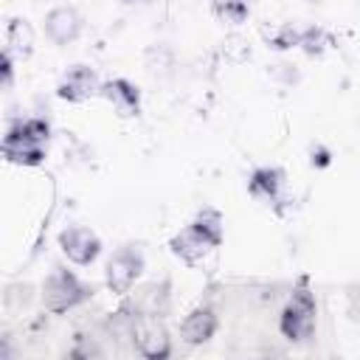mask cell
<instances>
[{
    "label": "cell",
    "instance_id": "6da1fadb",
    "mask_svg": "<svg viewBox=\"0 0 360 360\" xmlns=\"http://www.w3.org/2000/svg\"><path fill=\"white\" fill-rule=\"evenodd\" d=\"M219 245H222V214L217 208H202L183 231H177L169 239V250L188 267L200 264Z\"/></svg>",
    "mask_w": 360,
    "mask_h": 360
},
{
    "label": "cell",
    "instance_id": "7a4b0ae2",
    "mask_svg": "<svg viewBox=\"0 0 360 360\" xmlns=\"http://www.w3.org/2000/svg\"><path fill=\"white\" fill-rule=\"evenodd\" d=\"M51 127L42 118H17L3 135V158L14 166H39L45 160Z\"/></svg>",
    "mask_w": 360,
    "mask_h": 360
},
{
    "label": "cell",
    "instance_id": "3957f363",
    "mask_svg": "<svg viewBox=\"0 0 360 360\" xmlns=\"http://www.w3.org/2000/svg\"><path fill=\"white\" fill-rule=\"evenodd\" d=\"M315 323H318V304H315V292L309 290L307 276L298 278L290 301L284 304L281 315H278V329L287 340L292 343H304L315 335Z\"/></svg>",
    "mask_w": 360,
    "mask_h": 360
},
{
    "label": "cell",
    "instance_id": "277c9868",
    "mask_svg": "<svg viewBox=\"0 0 360 360\" xmlns=\"http://www.w3.org/2000/svg\"><path fill=\"white\" fill-rule=\"evenodd\" d=\"M93 284L82 281L73 270L68 267H53L48 273V278L42 281V307L53 315H62L79 304H84L87 298H93Z\"/></svg>",
    "mask_w": 360,
    "mask_h": 360
},
{
    "label": "cell",
    "instance_id": "5b68a950",
    "mask_svg": "<svg viewBox=\"0 0 360 360\" xmlns=\"http://www.w3.org/2000/svg\"><path fill=\"white\" fill-rule=\"evenodd\" d=\"M146 267V259H143V250L138 245H121L110 259H107V267H104V281L110 287V292L115 295H127L132 290V284L141 278Z\"/></svg>",
    "mask_w": 360,
    "mask_h": 360
},
{
    "label": "cell",
    "instance_id": "8992f818",
    "mask_svg": "<svg viewBox=\"0 0 360 360\" xmlns=\"http://www.w3.org/2000/svg\"><path fill=\"white\" fill-rule=\"evenodd\" d=\"M129 338L135 352L149 360H163L172 354V338L155 315H135L129 323Z\"/></svg>",
    "mask_w": 360,
    "mask_h": 360
},
{
    "label": "cell",
    "instance_id": "52a82bcc",
    "mask_svg": "<svg viewBox=\"0 0 360 360\" xmlns=\"http://www.w3.org/2000/svg\"><path fill=\"white\" fill-rule=\"evenodd\" d=\"M59 250L65 253L68 262L79 264V267H87L98 259L101 253V239L93 228L87 225H68L62 233H59Z\"/></svg>",
    "mask_w": 360,
    "mask_h": 360
},
{
    "label": "cell",
    "instance_id": "ba28073f",
    "mask_svg": "<svg viewBox=\"0 0 360 360\" xmlns=\"http://www.w3.org/2000/svg\"><path fill=\"white\" fill-rule=\"evenodd\" d=\"M101 79L98 73L90 68V65H73L65 70V76L59 79L56 84V96L62 101H70V104H79V101H87L90 96H98L101 90Z\"/></svg>",
    "mask_w": 360,
    "mask_h": 360
},
{
    "label": "cell",
    "instance_id": "9c48e42d",
    "mask_svg": "<svg viewBox=\"0 0 360 360\" xmlns=\"http://www.w3.org/2000/svg\"><path fill=\"white\" fill-rule=\"evenodd\" d=\"M84 28V17L79 14L76 6H53L45 14V34L53 45H70L79 39Z\"/></svg>",
    "mask_w": 360,
    "mask_h": 360
},
{
    "label": "cell",
    "instance_id": "30bf717a",
    "mask_svg": "<svg viewBox=\"0 0 360 360\" xmlns=\"http://www.w3.org/2000/svg\"><path fill=\"white\" fill-rule=\"evenodd\" d=\"M217 326H219V321H217V312L211 309V307H194L186 318H183V323H180V338L188 343V346H202V343H208L211 338H214V332H217Z\"/></svg>",
    "mask_w": 360,
    "mask_h": 360
},
{
    "label": "cell",
    "instance_id": "8fae6325",
    "mask_svg": "<svg viewBox=\"0 0 360 360\" xmlns=\"http://www.w3.org/2000/svg\"><path fill=\"white\" fill-rule=\"evenodd\" d=\"M101 98H107L112 104V110L118 115H138L141 112V90L138 84H132L129 79H112V82H104L101 90H98Z\"/></svg>",
    "mask_w": 360,
    "mask_h": 360
},
{
    "label": "cell",
    "instance_id": "7c38bea8",
    "mask_svg": "<svg viewBox=\"0 0 360 360\" xmlns=\"http://www.w3.org/2000/svg\"><path fill=\"white\" fill-rule=\"evenodd\" d=\"M281 188H284V172L278 166H259V169H253V174L248 180L250 197H256L262 202H276L281 197Z\"/></svg>",
    "mask_w": 360,
    "mask_h": 360
},
{
    "label": "cell",
    "instance_id": "4fadbf2b",
    "mask_svg": "<svg viewBox=\"0 0 360 360\" xmlns=\"http://www.w3.org/2000/svg\"><path fill=\"white\" fill-rule=\"evenodd\" d=\"M6 51L11 56H20V59L31 56V51H34V31H31V25L22 17L8 20V28H6Z\"/></svg>",
    "mask_w": 360,
    "mask_h": 360
},
{
    "label": "cell",
    "instance_id": "5bb4252c",
    "mask_svg": "<svg viewBox=\"0 0 360 360\" xmlns=\"http://www.w3.org/2000/svg\"><path fill=\"white\" fill-rule=\"evenodd\" d=\"M214 14L225 25H242L250 17V0H214Z\"/></svg>",
    "mask_w": 360,
    "mask_h": 360
},
{
    "label": "cell",
    "instance_id": "9a60e30c",
    "mask_svg": "<svg viewBox=\"0 0 360 360\" xmlns=\"http://www.w3.org/2000/svg\"><path fill=\"white\" fill-rule=\"evenodd\" d=\"M329 45H332V37H329L321 25H309V28H304V31H301L298 48H301L304 53H309V56H321Z\"/></svg>",
    "mask_w": 360,
    "mask_h": 360
},
{
    "label": "cell",
    "instance_id": "2e32d148",
    "mask_svg": "<svg viewBox=\"0 0 360 360\" xmlns=\"http://www.w3.org/2000/svg\"><path fill=\"white\" fill-rule=\"evenodd\" d=\"M298 39H301V31H295L292 25H281V28L270 37V48H276V51H287V48H295Z\"/></svg>",
    "mask_w": 360,
    "mask_h": 360
},
{
    "label": "cell",
    "instance_id": "e0dca14e",
    "mask_svg": "<svg viewBox=\"0 0 360 360\" xmlns=\"http://www.w3.org/2000/svg\"><path fill=\"white\" fill-rule=\"evenodd\" d=\"M11 79H14V56L8 51H3V87L6 90L11 87Z\"/></svg>",
    "mask_w": 360,
    "mask_h": 360
},
{
    "label": "cell",
    "instance_id": "ac0fdd59",
    "mask_svg": "<svg viewBox=\"0 0 360 360\" xmlns=\"http://www.w3.org/2000/svg\"><path fill=\"white\" fill-rule=\"evenodd\" d=\"M124 3H143V0H124Z\"/></svg>",
    "mask_w": 360,
    "mask_h": 360
}]
</instances>
